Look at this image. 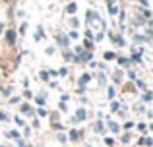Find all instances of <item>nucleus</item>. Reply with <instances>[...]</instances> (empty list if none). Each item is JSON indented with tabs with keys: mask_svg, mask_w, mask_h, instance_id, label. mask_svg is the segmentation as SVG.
I'll use <instances>...</instances> for the list:
<instances>
[{
	"mask_svg": "<svg viewBox=\"0 0 153 147\" xmlns=\"http://www.w3.org/2000/svg\"><path fill=\"white\" fill-rule=\"evenodd\" d=\"M8 43H16V33L14 31H8Z\"/></svg>",
	"mask_w": 153,
	"mask_h": 147,
	"instance_id": "f257e3e1",
	"label": "nucleus"
},
{
	"mask_svg": "<svg viewBox=\"0 0 153 147\" xmlns=\"http://www.w3.org/2000/svg\"><path fill=\"white\" fill-rule=\"evenodd\" d=\"M58 43H60V45H62V47L66 45V39H64V35H60V37H58Z\"/></svg>",
	"mask_w": 153,
	"mask_h": 147,
	"instance_id": "7ed1b4c3",
	"label": "nucleus"
},
{
	"mask_svg": "<svg viewBox=\"0 0 153 147\" xmlns=\"http://www.w3.org/2000/svg\"><path fill=\"white\" fill-rule=\"evenodd\" d=\"M76 10H78V6H76V4H70V6H68V12H70V14H74Z\"/></svg>",
	"mask_w": 153,
	"mask_h": 147,
	"instance_id": "f03ea898",
	"label": "nucleus"
}]
</instances>
